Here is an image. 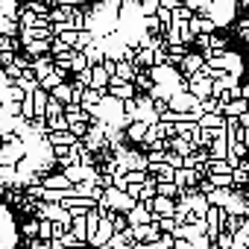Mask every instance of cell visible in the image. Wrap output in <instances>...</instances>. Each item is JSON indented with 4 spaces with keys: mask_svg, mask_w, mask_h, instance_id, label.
Here are the masks:
<instances>
[{
    "mask_svg": "<svg viewBox=\"0 0 249 249\" xmlns=\"http://www.w3.org/2000/svg\"><path fill=\"white\" fill-rule=\"evenodd\" d=\"M205 15L217 24V30L220 27H229L237 18V0H211V9Z\"/></svg>",
    "mask_w": 249,
    "mask_h": 249,
    "instance_id": "1",
    "label": "cell"
},
{
    "mask_svg": "<svg viewBox=\"0 0 249 249\" xmlns=\"http://www.w3.org/2000/svg\"><path fill=\"white\" fill-rule=\"evenodd\" d=\"M243 188H231L229 191V196H226V202H223V211L226 214H234V217H246V202H243Z\"/></svg>",
    "mask_w": 249,
    "mask_h": 249,
    "instance_id": "2",
    "label": "cell"
},
{
    "mask_svg": "<svg viewBox=\"0 0 249 249\" xmlns=\"http://www.w3.org/2000/svg\"><path fill=\"white\" fill-rule=\"evenodd\" d=\"M173 208H176V199H170V196H153L150 199V211H153V223L159 220V217H173Z\"/></svg>",
    "mask_w": 249,
    "mask_h": 249,
    "instance_id": "3",
    "label": "cell"
},
{
    "mask_svg": "<svg viewBox=\"0 0 249 249\" xmlns=\"http://www.w3.org/2000/svg\"><path fill=\"white\" fill-rule=\"evenodd\" d=\"M196 179H199V176H196V170H194V167H176L170 182H173L176 188H182V191H191V188L196 185Z\"/></svg>",
    "mask_w": 249,
    "mask_h": 249,
    "instance_id": "4",
    "label": "cell"
},
{
    "mask_svg": "<svg viewBox=\"0 0 249 249\" xmlns=\"http://www.w3.org/2000/svg\"><path fill=\"white\" fill-rule=\"evenodd\" d=\"M30 71H33V76H36V79H41V76H47V73L53 71V56H50V53H41V56H33V59H30Z\"/></svg>",
    "mask_w": 249,
    "mask_h": 249,
    "instance_id": "5",
    "label": "cell"
},
{
    "mask_svg": "<svg viewBox=\"0 0 249 249\" xmlns=\"http://www.w3.org/2000/svg\"><path fill=\"white\" fill-rule=\"evenodd\" d=\"M129 229H132V240H138V243H153L159 237L156 223H141V226H129Z\"/></svg>",
    "mask_w": 249,
    "mask_h": 249,
    "instance_id": "6",
    "label": "cell"
},
{
    "mask_svg": "<svg viewBox=\"0 0 249 249\" xmlns=\"http://www.w3.org/2000/svg\"><path fill=\"white\" fill-rule=\"evenodd\" d=\"M202 62H205V59H202V53H185V56L179 59V71H182V76L188 79L191 73H196V71L202 68Z\"/></svg>",
    "mask_w": 249,
    "mask_h": 249,
    "instance_id": "7",
    "label": "cell"
},
{
    "mask_svg": "<svg viewBox=\"0 0 249 249\" xmlns=\"http://www.w3.org/2000/svg\"><path fill=\"white\" fill-rule=\"evenodd\" d=\"M147 126H150V123H144V120H129L126 126H123V135H126V141H132V144H141Z\"/></svg>",
    "mask_w": 249,
    "mask_h": 249,
    "instance_id": "8",
    "label": "cell"
},
{
    "mask_svg": "<svg viewBox=\"0 0 249 249\" xmlns=\"http://www.w3.org/2000/svg\"><path fill=\"white\" fill-rule=\"evenodd\" d=\"M21 47H24V53L33 59V56H41V53L50 50V38H30V41H24Z\"/></svg>",
    "mask_w": 249,
    "mask_h": 249,
    "instance_id": "9",
    "label": "cell"
},
{
    "mask_svg": "<svg viewBox=\"0 0 249 249\" xmlns=\"http://www.w3.org/2000/svg\"><path fill=\"white\" fill-rule=\"evenodd\" d=\"M88 73H91L88 88H100V91H106V85H108V73L103 71V65H91V68H88Z\"/></svg>",
    "mask_w": 249,
    "mask_h": 249,
    "instance_id": "10",
    "label": "cell"
},
{
    "mask_svg": "<svg viewBox=\"0 0 249 249\" xmlns=\"http://www.w3.org/2000/svg\"><path fill=\"white\" fill-rule=\"evenodd\" d=\"M135 65L132 62H126V59H117L114 62V73L111 76H117V79H123V82H132V76H135Z\"/></svg>",
    "mask_w": 249,
    "mask_h": 249,
    "instance_id": "11",
    "label": "cell"
},
{
    "mask_svg": "<svg viewBox=\"0 0 249 249\" xmlns=\"http://www.w3.org/2000/svg\"><path fill=\"white\" fill-rule=\"evenodd\" d=\"M196 126H202V129H217V126H223V114H220V111H202V114L196 117Z\"/></svg>",
    "mask_w": 249,
    "mask_h": 249,
    "instance_id": "12",
    "label": "cell"
},
{
    "mask_svg": "<svg viewBox=\"0 0 249 249\" xmlns=\"http://www.w3.org/2000/svg\"><path fill=\"white\" fill-rule=\"evenodd\" d=\"M79 53L85 56V62H88V65H100V62H103V50H100V47H97L94 41H91V44H85V47H82Z\"/></svg>",
    "mask_w": 249,
    "mask_h": 249,
    "instance_id": "13",
    "label": "cell"
},
{
    "mask_svg": "<svg viewBox=\"0 0 249 249\" xmlns=\"http://www.w3.org/2000/svg\"><path fill=\"white\" fill-rule=\"evenodd\" d=\"M132 85H135V91H150L153 79H150L147 68H138V71H135V76H132Z\"/></svg>",
    "mask_w": 249,
    "mask_h": 249,
    "instance_id": "14",
    "label": "cell"
},
{
    "mask_svg": "<svg viewBox=\"0 0 249 249\" xmlns=\"http://www.w3.org/2000/svg\"><path fill=\"white\" fill-rule=\"evenodd\" d=\"M229 191H231V188H211V191L205 194V199H208V205H217V208H223V202H226V196H229Z\"/></svg>",
    "mask_w": 249,
    "mask_h": 249,
    "instance_id": "15",
    "label": "cell"
},
{
    "mask_svg": "<svg viewBox=\"0 0 249 249\" xmlns=\"http://www.w3.org/2000/svg\"><path fill=\"white\" fill-rule=\"evenodd\" d=\"M229 47V36H217V30L208 36V47L205 50H211V53H220V50H226Z\"/></svg>",
    "mask_w": 249,
    "mask_h": 249,
    "instance_id": "16",
    "label": "cell"
},
{
    "mask_svg": "<svg viewBox=\"0 0 249 249\" xmlns=\"http://www.w3.org/2000/svg\"><path fill=\"white\" fill-rule=\"evenodd\" d=\"M156 194H159V196H170V199H179L182 188H176L173 182H156Z\"/></svg>",
    "mask_w": 249,
    "mask_h": 249,
    "instance_id": "17",
    "label": "cell"
},
{
    "mask_svg": "<svg viewBox=\"0 0 249 249\" xmlns=\"http://www.w3.org/2000/svg\"><path fill=\"white\" fill-rule=\"evenodd\" d=\"M205 179L211 182V188H231V170L229 173H208Z\"/></svg>",
    "mask_w": 249,
    "mask_h": 249,
    "instance_id": "18",
    "label": "cell"
},
{
    "mask_svg": "<svg viewBox=\"0 0 249 249\" xmlns=\"http://www.w3.org/2000/svg\"><path fill=\"white\" fill-rule=\"evenodd\" d=\"M0 36H18V21L0 15Z\"/></svg>",
    "mask_w": 249,
    "mask_h": 249,
    "instance_id": "19",
    "label": "cell"
},
{
    "mask_svg": "<svg viewBox=\"0 0 249 249\" xmlns=\"http://www.w3.org/2000/svg\"><path fill=\"white\" fill-rule=\"evenodd\" d=\"M18 9H21V3H18V0H3V3H0V15L15 18V21H18Z\"/></svg>",
    "mask_w": 249,
    "mask_h": 249,
    "instance_id": "20",
    "label": "cell"
},
{
    "mask_svg": "<svg viewBox=\"0 0 249 249\" xmlns=\"http://www.w3.org/2000/svg\"><path fill=\"white\" fill-rule=\"evenodd\" d=\"M205 167H208V173H229V170H231L226 159H208Z\"/></svg>",
    "mask_w": 249,
    "mask_h": 249,
    "instance_id": "21",
    "label": "cell"
},
{
    "mask_svg": "<svg viewBox=\"0 0 249 249\" xmlns=\"http://www.w3.org/2000/svg\"><path fill=\"white\" fill-rule=\"evenodd\" d=\"M36 237H41V240H50V237H53V220H38Z\"/></svg>",
    "mask_w": 249,
    "mask_h": 249,
    "instance_id": "22",
    "label": "cell"
},
{
    "mask_svg": "<svg viewBox=\"0 0 249 249\" xmlns=\"http://www.w3.org/2000/svg\"><path fill=\"white\" fill-rule=\"evenodd\" d=\"M91 41H94V33H91V30H79V33H76V41H73V50H82V47L91 44Z\"/></svg>",
    "mask_w": 249,
    "mask_h": 249,
    "instance_id": "23",
    "label": "cell"
},
{
    "mask_svg": "<svg viewBox=\"0 0 249 249\" xmlns=\"http://www.w3.org/2000/svg\"><path fill=\"white\" fill-rule=\"evenodd\" d=\"M123 179H126V185H141L147 179V170H126V173H123Z\"/></svg>",
    "mask_w": 249,
    "mask_h": 249,
    "instance_id": "24",
    "label": "cell"
},
{
    "mask_svg": "<svg viewBox=\"0 0 249 249\" xmlns=\"http://www.w3.org/2000/svg\"><path fill=\"white\" fill-rule=\"evenodd\" d=\"M159 9V0H138V12L141 15H156Z\"/></svg>",
    "mask_w": 249,
    "mask_h": 249,
    "instance_id": "25",
    "label": "cell"
},
{
    "mask_svg": "<svg viewBox=\"0 0 249 249\" xmlns=\"http://www.w3.org/2000/svg\"><path fill=\"white\" fill-rule=\"evenodd\" d=\"M76 33H79V30H59V33H56V38H59V41H65L68 47H73V41H76Z\"/></svg>",
    "mask_w": 249,
    "mask_h": 249,
    "instance_id": "26",
    "label": "cell"
},
{
    "mask_svg": "<svg viewBox=\"0 0 249 249\" xmlns=\"http://www.w3.org/2000/svg\"><path fill=\"white\" fill-rule=\"evenodd\" d=\"M85 68H88V62H85V56L76 50V53H73V59H71V71H73V73H79V71H85Z\"/></svg>",
    "mask_w": 249,
    "mask_h": 249,
    "instance_id": "27",
    "label": "cell"
},
{
    "mask_svg": "<svg viewBox=\"0 0 249 249\" xmlns=\"http://www.w3.org/2000/svg\"><path fill=\"white\" fill-rule=\"evenodd\" d=\"M53 114H62V103L47 97V106H44V117H53Z\"/></svg>",
    "mask_w": 249,
    "mask_h": 249,
    "instance_id": "28",
    "label": "cell"
},
{
    "mask_svg": "<svg viewBox=\"0 0 249 249\" xmlns=\"http://www.w3.org/2000/svg\"><path fill=\"white\" fill-rule=\"evenodd\" d=\"M156 226H159V231H173V229H176V220H173V217H159Z\"/></svg>",
    "mask_w": 249,
    "mask_h": 249,
    "instance_id": "29",
    "label": "cell"
},
{
    "mask_svg": "<svg viewBox=\"0 0 249 249\" xmlns=\"http://www.w3.org/2000/svg\"><path fill=\"white\" fill-rule=\"evenodd\" d=\"M36 229H38V220H27V223L21 226V231H24L27 237H36Z\"/></svg>",
    "mask_w": 249,
    "mask_h": 249,
    "instance_id": "30",
    "label": "cell"
},
{
    "mask_svg": "<svg viewBox=\"0 0 249 249\" xmlns=\"http://www.w3.org/2000/svg\"><path fill=\"white\" fill-rule=\"evenodd\" d=\"M237 38H249V21L246 18L237 21Z\"/></svg>",
    "mask_w": 249,
    "mask_h": 249,
    "instance_id": "31",
    "label": "cell"
},
{
    "mask_svg": "<svg viewBox=\"0 0 249 249\" xmlns=\"http://www.w3.org/2000/svg\"><path fill=\"white\" fill-rule=\"evenodd\" d=\"M27 246H30V249H44V240H41V237H30Z\"/></svg>",
    "mask_w": 249,
    "mask_h": 249,
    "instance_id": "32",
    "label": "cell"
},
{
    "mask_svg": "<svg viewBox=\"0 0 249 249\" xmlns=\"http://www.w3.org/2000/svg\"><path fill=\"white\" fill-rule=\"evenodd\" d=\"M185 6H188L191 12H199V6H202V0H185Z\"/></svg>",
    "mask_w": 249,
    "mask_h": 249,
    "instance_id": "33",
    "label": "cell"
},
{
    "mask_svg": "<svg viewBox=\"0 0 249 249\" xmlns=\"http://www.w3.org/2000/svg\"><path fill=\"white\" fill-rule=\"evenodd\" d=\"M226 249H246V246H240V243H231V246H226Z\"/></svg>",
    "mask_w": 249,
    "mask_h": 249,
    "instance_id": "34",
    "label": "cell"
},
{
    "mask_svg": "<svg viewBox=\"0 0 249 249\" xmlns=\"http://www.w3.org/2000/svg\"><path fill=\"white\" fill-rule=\"evenodd\" d=\"M76 3H97V0H76Z\"/></svg>",
    "mask_w": 249,
    "mask_h": 249,
    "instance_id": "35",
    "label": "cell"
},
{
    "mask_svg": "<svg viewBox=\"0 0 249 249\" xmlns=\"http://www.w3.org/2000/svg\"><path fill=\"white\" fill-rule=\"evenodd\" d=\"M18 3H24V0H18Z\"/></svg>",
    "mask_w": 249,
    "mask_h": 249,
    "instance_id": "36",
    "label": "cell"
}]
</instances>
